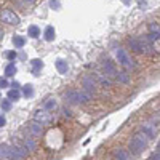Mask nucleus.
<instances>
[{
  "mask_svg": "<svg viewBox=\"0 0 160 160\" xmlns=\"http://www.w3.org/2000/svg\"><path fill=\"white\" fill-rule=\"evenodd\" d=\"M148 148V136L144 135L142 131H138L133 135V138L128 142V151L130 155H139L144 152V149Z\"/></svg>",
  "mask_w": 160,
  "mask_h": 160,
  "instance_id": "f257e3e1",
  "label": "nucleus"
},
{
  "mask_svg": "<svg viewBox=\"0 0 160 160\" xmlns=\"http://www.w3.org/2000/svg\"><path fill=\"white\" fill-rule=\"evenodd\" d=\"M5 58L10 59V61H13V59L16 58V51H7V53H5Z\"/></svg>",
  "mask_w": 160,
  "mask_h": 160,
  "instance_id": "cd10ccee",
  "label": "nucleus"
},
{
  "mask_svg": "<svg viewBox=\"0 0 160 160\" xmlns=\"http://www.w3.org/2000/svg\"><path fill=\"white\" fill-rule=\"evenodd\" d=\"M22 148L28 151V152H32V151H35L37 149V141L34 139V138H24L22 139Z\"/></svg>",
  "mask_w": 160,
  "mask_h": 160,
  "instance_id": "9b49d317",
  "label": "nucleus"
},
{
  "mask_svg": "<svg viewBox=\"0 0 160 160\" xmlns=\"http://www.w3.org/2000/svg\"><path fill=\"white\" fill-rule=\"evenodd\" d=\"M0 109H2L3 112H8V111H11V101L7 98V99H2L0 101Z\"/></svg>",
  "mask_w": 160,
  "mask_h": 160,
  "instance_id": "5701e85b",
  "label": "nucleus"
},
{
  "mask_svg": "<svg viewBox=\"0 0 160 160\" xmlns=\"http://www.w3.org/2000/svg\"><path fill=\"white\" fill-rule=\"evenodd\" d=\"M123 3H127V5H128V3H130V0H123Z\"/></svg>",
  "mask_w": 160,
  "mask_h": 160,
  "instance_id": "e433bc0d",
  "label": "nucleus"
},
{
  "mask_svg": "<svg viewBox=\"0 0 160 160\" xmlns=\"http://www.w3.org/2000/svg\"><path fill=\"white\" fill-rule=\"evenodd\" d=\"M8 155H10V146L8 144H0V157L8 158Z\"/></svg>",
  "mask_w": 160,
  "mask_h": 160,
  "instance_id": "4be33fe9",
  "label": "nucleus"
},
{
  "mask_svg": "<svg viewBox=\"0 0 160 160\" xmlns=\"http://www.w3.org/2000/svg\"><path fill=\"white\" fill-rule=\"evenodd\" d=\"M5 123H7V118H5L3 115H0V128L5 127Z\"/></svg>",
  "mask_w": 160,
  "mask_h": 160,
  "instance_id": "473e14b6",
  "label": "nucleus"
},
{
  "mask_svg": "<svg viewBox=\"0 0 160 160\" xmlns=\"http://www.w3.org/2000/svg\"><path fill=\"white\" fill-rule=\"evenodd\" d=\"M10 87H11V88H16V90H19V87H21V85H19V82H13V83H10Z\"/></svg>",
  "mask_w": 160,
  "mask_h": 160,
  "instance_id": "72a5a7b5",
  "label": "nucleus"
},
{
  "mask_svg": "<svg viewBox=\"0 0 160 160\" xmlns=\"http://www.w3.org/2000/svg\"><path fill=\"white\" fill-rule=\"evenodd\" d=\"M55 66H56V71H58L59 74H68V71H69L68 61H64V59H56Z\"/></svg>",
  "mask_w": 160,
  "mask_h": 160,
  "instance_id": "4468645a",
  "label": "nucleus"
},
{
  "mask_svg": "<svg viewBox=\"0 0 160 160\" xmlns=\"http://www.w3.org/2000/svg\"><path fill=\"white\" fill-rule=\"evenodd\" d=\"M24 2H28V3H34L35 0H24Z\"/></svg>",
  "mask_w": 160,
  "mask_h": 160,
  "instance_id": "f704fd0d",
  "label": "nucleus"
},
{
  "mask_svg": "<svg viewBox=\"0 0 160 160\" xmlns=\"http://www.w3.org/2000/svg\"><path fill=\"white\" fill-rule=\"evenodd\" d=\"M93 95H90V93L87 91H80V90H69L68 93H64V99L71 102V104H85L91 99Z\"/></svg>",
  "mask_w": 160,
  "mask_h": 160,
  "instance_id": "f03ea898",
  "label": "nucleus"
},
{
  "mask_svg": "<svg viewBox=\"0 0 160 160\" xmlns=\"http://www.w3.org/2000/svg\"><path fill=\"white\" fill-rule=\"evenodd\" d=\"M56 104H58V102H56L55 98H48V99L45 101V104H43V109L50 112V111H53V109L56 108Z\"/></svg>",
  "mask_w": 160,
  "mask_h": 160,
  "instance_id": "f3484780",
  "label": "nucleus"
},
{
  "mask_svg": "<svg viewBox=\"0 0 160 160\" xmlns=\"http://www.w3.org/2000/svg\"><path fill=\"white\" fill-rule=\"evenodd\" d=\"M13 45H15L16 48H22L26 45V38L21 37V35H15L13 37Z\"/></svg>",
  "mask_w": 160,
  "mask_h": 160,
  "instance_id": "412c9836",
  "label": "nucleus"
},
{
  "mask_svg": "<svg viewBox=\"0 0 160 160\" xmlns=\"http://www.w3.org/2000/svg\"><path fill=\"white\" fill-rule=\"evenodd\" d=\"M28 154L29 152L22 148V144H13V146H10L8 158L10 160H24L26 157H28Z\"/></svg>",
  "mask_w": 160,
  "mask_h": 160,
  "instance_id": "7ed1b4c3",
  "label": "nucleus"
},
{
  "mask_svg": "<svg viewBox=\"0 0 160 160\" xmlns=\"http://www.w3.org/2000/svg\"><path fill=\"white\" fill-rule=\"evenodd\" d=\"M7 87H10L8 80L5 77H0V88H7Z\"/></svg>",
  "mask_w": 160,
  "mask_h": 160,
  "instance_id": "c756f323",
  "label": "nucleus"
},
{
  "mask_svg": "<svg viewBox=\"0 0 160 160\" xmlns=\"http://www.w3.org/2000/svg\"><path fill=\"white\" fill-rule=\"evenodd\" d=\"M2 37H3V31H2V29H0V38H2Z\"/></svg>",
  "mask_w": 160,
  "mask_h": 160,
  "instance_id": "c9c22d12",
  "label": "nucleus"
},
{
  "mask_svg": "<svg viewBox=\"0 0 160 160\" xmlns=\"http://www.w3.org/2000/svg\"><path fill=\"white\" fill-rule=\"evenodd\" d=\"M55 35H56L55 28H53V26H48V28L45 29V32H43L45 40H47V42H51V40H55Z\"/></svg>",
  "mask_w": 160,
  "mask_h": 160,
  "instance_id": "dca6fc26",
  "label": "nucleus"
},
{
  "mask_svg": "<svg viewBox=\"0 0 160 160\" xmlns=\"http://www.w3.org/2000/svg\"><path fill=\"white\" fill-rule=\"evenodd\" d=\"M151 42H158V38H160V32H151L149 35H146Z\"/></svg>",
  "mask_w": 160,
  "mask_h": 160,
  "instance_id": "a878e982",
  "label": "nucleus"
},
{
  "mask_svg": "<svg viewBox=\"0 0 160 160\" xmlns=\"http://www.w3.org/2000/svg\"><path fill=\"white\" fill-rule=\"evenodd\" d=\"M31 66H32V72L37 75V74H38V71L43 68V62L40 61V59H32V61H31Z\"/></svg>",
  "mask_w": 160,
  "mask_h": 160,
  "instance_id": "6ab92c4d",
  "label": "nucleus"
},
{
  "mask_svg": "<svg viewBox=\"0 0 160 160\" xmlns=\"http://www.w3.org/2000/svg\"><path fill=\"white\" fill-rule=\"evenodd\" d=\"M0 18H2V21L3 22H7V24H19V16L16 15V13H13L11 10H3L2 13H0Z\"/></svg>",
  "mask_w": 160,
  "mask_h": 160,
  "instance_id": "423d86ee",
  "label": "nucleus"
},
{
  "mask_svg": "<svg viewBox=\"0 0 160 160\" xmlns=\"http://www.w3.org/2000/svg\"><path fill=\"white\" fill-rule=\"evenodd\" d=\"M141 131H142L148 138H155V136H157V125L146 123V125H142V130H141Z\"/></svg>",
  "mask_w": 160,
  "mask_h": 160,
  "instance_id": "9d476101",
  "label": "nucleus"
},
{
  "mask_svg": "<svg viewBox=\"0 0 160 160\" xmlns=\"http://www.w3.org/2000/svg\"><path fill=\"white\" fill-rule=\"evenodd\" d=\"M50 7L53 10H59L61 8V2H59V0H50Z\"/></svg>",
  "mask_w": 160,
  "mask_h": 160,
  "instance_id": "bb28decb",
  "label": "nucleus"
},
{
  "mask_svg": "<svg viewBox=\"0 0 160 160\" xmlns=\"http://www.w3.org/2000/svg\"><path fill=\"white\" fill-rule=\"evenodd\" d=\"M102 68H104V71H106V75H109V77H114V75H115V72H117L114 62H112V61H109V59H106V61L102 62Z\"/></svg>",
  "mask_w": 160,
  "mask_h": 160,
  "instance_id": "ddd939ff",
  "label": "nucleus"
},
{
  "mask_svg": "<svg viewBox=\"0 0 160 160\" xmlns=\"http://www.w3.org/2000/svg\"><path fill=\"white\" fill-rule=\"evenodd\" d=\"M149 160H160V152H158V146H157V151L151 154V157H149Z\"/></svg>",
  "mask_w": 160,
  "mask_h": 160,
  "instance_id": "c85d7f7f",
  "label": "nucleus"
},
{
  "mask_svg": "<svg viewBox=\"0 0 160 160\" xmlns=\"http://www.w3.org/2000/svg\"><path fill=\"white\" fill-rule=\"evenodd\" d=\"M28 128H29L32 136H42V133H43V125L35 122V120H32V122L28 123Z\"/></svg>",
  "mask_w": 160,
  "mask_h": 160,
  "instance_id": "6e6552de",
  "label": "nucleus"
},
{
  "mask_svg": "<svg viewBox=\"0 0 160 160\" xmlns=\"http://www.w3.org/2000/svg\"><path fill=\"white\" fill-rule=\"evenodd\" d=\"M19 98H21V91H19V90L11 88V90L8 91V99H10V101H18Z\"/></svg>",
  "mask_w": 160,
  "mask_h": 160,
  "instance_id": "aec40b11",
  "label": "nucleus"
},
{
  "mask_svg": "<svg viewBox=\"0 0 160 160\" xmlns=\"http://www.w3.org/2000/svg\"><path fill=\"white\" fill-rule=\"evenodd\" d=\"M120 83H130V75L125 72V71H118V72H115V75H114Z\"/></svg>",
  "mask_w": 160,
  "mask_h": 160,
  "instance_id": "2eb2a0df",
  "label": "nucleus"
},
{
  "mask_svg": "<svg viewBox=\"0 0 160 160\" xmlns=\"http://www.w3.org/2000/svg\"><path fill=\"white\" fill-rule=\"evenodd\" d=\"M128 47L135 53H141V40H139V37H130L128 38Z\"/></svg>",
  "mask_w": 160,
  "mask_h": 160,
  "instance_id": "f8f14e48",
  "label": "nucleus"
},
{
  "mask_svg": "<svg viewBox=\"0 0 160 160\" xmlns=\"http://www.w3.org/2000/svg\"><path fill=\"white\" fill-rule=\"evenodd\" d=\"M16 72H18V69H16L15 64H13V62L7 64V68H5V77H13Z\"/></svg>",
  "mask_w": 160,
  "mask_h": 160,
  "instance_id": "a211bd4d",
  "label": "nucleus"
},
{
  "mask_svg": "<svg viewBox=\"0 0 160 160\" xmlns=\"http://www.w3.org/2000/svg\"><path fill=\"white\" fill-rule=\"evenodd\" d=\"M28 34H29V37H32V38H37V37L40 35V29L37 28V26H29Z\"/></svg>",
  "mask_w": 160,
  "mask_h": 160,
  "instance_id": "393cba45",
  "label": "nucleus"
},
{
  "mask_svg": "<svg viewBox=\"0 0 160 160\" xmlns=\"http://www.w3.org/2000/svg\"><path fill=\"white\" fill-rule=\"evenodd\" d=\"M34 120L38 123H42V125H47L51 122V114L45 109H38L35 114H34Z\"/></svg>",
  "mask_w": 160,
  "mask_h": 160,
  "instance_id": "0eeeda50",
  "label": "nucleus"
},
{
  "mask_svg": "<svg viewBox=\"0 0 160 160\" xmlns=\"http://www.w3.org/2000/svg\"><path fill=\"white\" fill-rule=\"evenodd\" d=\"M22 95H24L26 98H31V96L34 95V87L29 85V83L24 85V87H22Z\"/></svg>",
  "mask_w": 160,
  "mask_h": 160,
  "instance_id": "b1692460",
  "label": "nucleus"
},
{
  "mask_svg": "<svg viewBox=\"0 0 160 160\" xmlns=\"http://www.w3.org/2000/svg\"><path fill=\"white\" fill-rule=\"evenodd\" d=\"M82 87H83V91L90 93V95H95V91H96V80L93 78V75H85L82 78Z\"/></svg>",
  "mask_w": 160,
  "mask_h": 160,
  "instance_id": "39448f33",
  "label": "nucleus"
},
{
  "mask_svg": "<svg viewBox=\"0 0 160 160\" xmlns=\"http://www.w3.org/2000/svg\"><path fill=\"white\" fill-rule=\"evenodd\" d=\"M112 158L114 160H131V155L127 149H122V148H117L114 149L112 152Z\"/></svg>",
  "mask_w": 160,
  "mask_h": 160,
  "instance_id": "1a4fd4ad",
  "label": "nucleus"
},
{
  "mask_svg": "<svg viewBox=\"0 0 160 160\" xmlns=\"http://www.w3.org/2000/svg\"><path fill=\"white\" fill-rule=\"evenodd\" d=\"M62 115H64V117H72V111L68 109V108H64V109H62Z\"/></svg>",
  "mask_w": 160,
  "mask_h": 160,
  "instance_id": "7c9ffc66",
  "label": "nucleus"
},
{
  "mask_svg": "<svg viewBox=\"0 0 160 160\" xmlns=\"http://www.w3.org/2000/svg\"><path fill=\"white\" fill-rule=\"evenodd\" d=\"M117 59H118V62L122 64L123 68H128V69L136 68L135 59H131V58H130V55L127 53L125 48H118V50H117Z\"/></svg>",
  "mask_w": 160,
  "mask_h": 160,
  "instance_id": "20e7f679",
  "label": "nucleus"
},
{
  "mask_svg": "<svg viewBox=\"0 0 160 160\" xmlns=\"http://www.w3.org/2000/svg\"><path fill=\"white\" fill-rule=\"evenodd\" d=\"M151 32H160L158 31V24H155V22L151 24Z\"/></svg>",
  "mask_w": 160,
  "mask_h": 160,
  "instance_id": "2f4dec72",
  "label": "nucleus"
}]
</instances>
